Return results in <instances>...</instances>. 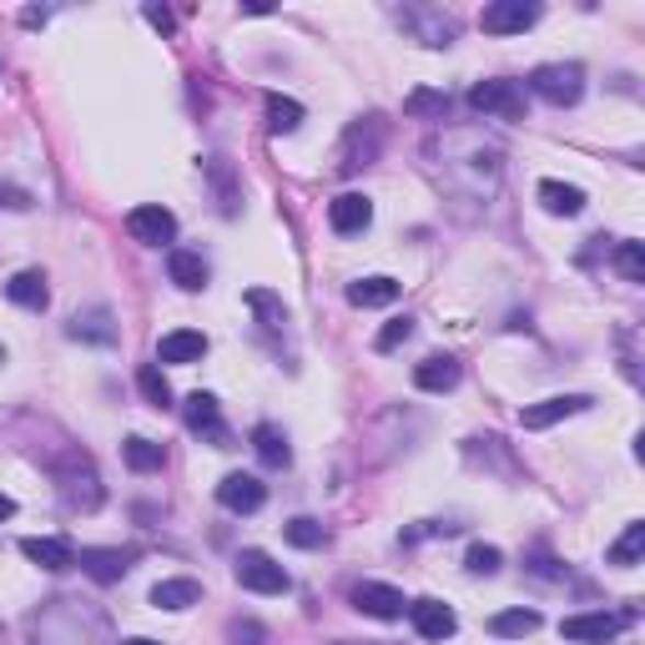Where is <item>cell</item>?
Wrapping results in <instances>:
<instances>
[{
	"label": "cell",
	"mask_w": 645,
	"mask_h": 645,
	"mask_svg": "<svg viewBox=\"0 0 645 645\" xmlns=\"http://www.w3.org/2000/svg\"><path fill=\"white\" fill-rule=\"evenodd\" d=\"M25 635H31V645H106L112 621L91 600L56 596L25 621Z\"/></svg>",
	"instance_id": "obj_1"
},
{
	"label": "cell",
	"mask_w": 645,
	"mask_h": 645,
	"mask_svg": "<svg viewBox=\"0 0 645 645\" xmlns=\"http://www.w3.org/2000/svg\"><path fill=\"white\" fill-rule=\"evenodd\" d=\"M469 157H460L454 151V142L449 137H434L429 142V161H434V172L439 182H454V177H474V192H479V202L495 197V186H499V172H505V151L495 147V142H484L479 132H469Z\"/></svg>",
	"instance_id": "obj_2"
},
{
	"label": "cell",
	"mask_w": 645,
	"mask_h": 645,
	"mask_svg": "<svg viewBox=\"0 0 645 645\" xmlns=\"http://www.w3.org/2000/svg\"><path fill=\"white\" fill-rule=\"evenodd\" d=\"M50 479H56L66 505L81 509V514H91V509L101 505V474H97V464H91V454H81V449H71L66 460H56Z\"/></svg>",
	"instance_id": "obj_3"
},
{
	"label": "cell",
	"mask_w": 645,
	"mask_h": 645,
	"mask_svg": "<svg viewBox=\"0 0 645 645\" xmlns=\"http://www.w3.org/2000/svg\"><path fill=\"white\" fill-rule=\"evenodd\" d=\"M384 137H388L384 116H359V122L343 132V147H338V172L353 177V172H363V167H373V161H378V151H384Z\"/></svg>",
	"instance_id": "obj_4"
},
{
	"label": "cell",
	"mask_w": 645,
	"mask_h": 645,
	"mask_svg": "<svg viewBox=\"0 0 645 645\" xmlns=\"http://www.w3.org/2000/svg\"><path fill=\"white\" fill-rule=\"evenodd\" d=\"M530 91L550 106H575L585 97V66L580 61H550L530 71Z\"/></svg>",
	"instance_id": "obj_5"
},
{
	"label": "cell",
	"mask_w": 645,
	"mask_h": 645,
	"mask_svg": "<svg viewBox=\"0 0 645 645\" xmlns=\"http://www.w3.org/2000/svg\"><path fill=\"white\" fill-rule=\"evenodd\" d=\"M233 575H237V585L242 590H252V596H287L293 590V580H287V570L278 565L268 550H242L237 555V565H233Z\"/></svg>",
	"instance_id": "obj_6"
},
{
	"label": "cell",
	"mask_w": 645,
	"mask_h": 645,
	"mask_svg": "<svg viewBox=\"0 0 645 645\" xmlns=\"http://www.w3.org/2000/svg\"><path fill=\"white\" fill-rule=\"evenodd\" d=\"M631 621H635V610H621V615H610V610H585V615H570V621L559 625V635H565V641H580V645H610Z\"/></svg>",
	"instance_id": "obj_7"
},
{
	"label": "cell",
	"mask_w": 645,
	"mask_h": 645,
	"mask_svg": "<svg viewBox=\"0 0 645 645\" xmlns=\"http://www.w3.org/2000/svg\"><path fill=\"white\" fill-rule=\"evenodd\" d=\"M469 106H474V112H484V116H505V122H520L530 101H524L520 81H505V76H495V81H479V87L469 91Z\"/></svg>",
	"instance_id": "obj_8"
},
{
	"label": "cell",
	"mask_w": 645,
	"mask_h": 645,
	"mask_svg": "<svg viewBox=\"0 0 645 645\" xmlns=\"http://www.w3.org/2000/svg\"><path fill=\"white\" fill-rule=\"evenodd\" d=\"M348 606L359 610V615H373V621H398L409 610V600H404V590H394L384 580H363L348 590Z\"/></svg>",
	"instance_id": "obj_9"
},
{
	"label": "cell",
	"mask_w": 645,
	"mask_h": 645,
	"mask_svg": "<svg viewBox=\"0 0 645 645\" xmlns=\"http://www.w3.org/2000/svg\"><path fill=\"white\" fill-rule=\"evenodd\" d=\"M182 414H186V429L202 439V444H217L223 449L227 444V423H223V404L212 394H186V404H182Z\"/></svg>",
	"instance_id": "obj_10"
},
{
	"label": "cell",
	"mask_w": 645,
	"mask_h": 645,
	"mask_svg": "<svg viewBox=\"0 0 645 645\" xmlns=\"http://www.w3.org/2000/svg\"><path fill=\"white\" fill-rule=\"evenodd\" d=\"M534 21H540V5H534V0H495V5H484V15H479V25L489 36H520Z\"/></svg>",
	"instance_id": "obj_11"
},
{
	"label": "cell",
	"mask_w": 645,
	"mask_h": 645,
	"mask_svg": "<svg viewBox=\"0 0 645 645\" xmlns=\"http://www.w3.org/2000/svg\"><path fill=\"white\" fill-rule=\"evenodd\" d=\"M126 233L137 237V242H147V248H167L177 237V217L161 207V202H147V207L126 212Z\"/></svg>",
	"instance_id": "obj_12"
},
{
	"label": "cell",
	"mask_w": 645,
	"mask_h": 645,
	"mask_svg": "<svg viewBox=\"0 0 645 645\" xmlns=\"http://www.w3.org/2000/svg\"><path fill=\"white\" fill-rule=\"evenodd\" d=\"M596 409V398L590 394H555V398H540V404H530V409L520 414L524 429H550V423L559 419H575V414Z\"/></svg>",
	"instance_id": "obj_13"
},
{
	"label": "cell",
	"mask_w": 645,
	"mask_h": 645,
	"mask_svg": "<svg viewBox=\"0 0 645 645\" xmlns=\"http://www.w3.org/2000/svg\"><path fill=\"white\" fill-rule=\"evenodd\" d=\"M262 499H268V484L258 479V474H227L223 484H217V505L233 509V514H258Z\"/></svg>",
	"instance_id": "obj_14"
},
{
	"label": "cell",
	"mask_w": 645,
	"mask_h": 645,
	"mask_svg": "<svg viewBox=\"0 0 645 645\" xmlns=\"http://www.w3.org/2000/svg\"><path fill=\"white\" fill-rule=\"evenodd\" d=\"M398 21L409 25L414 36L423 41V46H454V36H460V21L454 15H444V11H423V5H409V11L398 15Z\"/></svg>",
	"instance_id": "obj_15"
},
{
	"label": "cell",
	"mask_w": 645,
	"mask_h": 645,
	"mask_svg": "<svg viewBox=\"0 0 645 645\" xmlns=\"http://www.w3.org/2000/svg\"><path fill=\"white\" fill-rule=\"evenodd\" d=\"M409 621H414V631H419V641H449V635L460 631V615H454L444 600H414Z\"/></svg>",
	"instance_id": "obj_16"
},
{
	"label": "cell",
	"mask_w": 645,
	"mask_h": 645,
	"mask_svg": "<svg viewBox=\"0 0 645 645\" xmlns=\"http://www.w3.org/2000/svg\"><path fill=\"white\" fill-rule=\"evenodd\" d=\"M132 559H137V550H101V545H91V550H81L76 555V565L91 575L97 585H116L126 570H132Z\"/></svg>",
	"instance_id": "obj_17"
},
{
	"label": "cell",
	"mask_w": 645,
	"mask_h": 645,
	"mask_svg": "<svg viewBox=\"0 0 645 645\" xmlns=\"http://www.w3.org/2000/svg\"><path fill=\"white\" fill-rule=\"evenodd\" d=\"M21 555L31 559V565H41V570L61 575L76 565V550L66 545V540H50V534H31V540H21Z\"/></svg>",
	"instance_id": "obj_18"
},
{
	"label": "cell",
	"mask_w": 645,
	"mask_h": 645,
	"mask_svg": "<svg viewBox=\"0 0 645 645\" xmlns=\"http://www.w3.org/2000/svg\"><path fill=\"white\" fill-rule=\"evenodd\" d=\"M328 223H333V233H343V237L363 233V227L373 223V202L363 197V192H343V197L328 202Z\"/></svg>",
	"instance_id": "obj_19"
},
{
	"label": "cell",
	"mask_w": 645,
	"mask_h": 645,
	"mask_svg": "<svg viewBox=\"0 0 645 645\" xmlns=\"http://www.w3.org/2000/svg\"><path fill=\"white\" fill-rule=\"evenodd\" d=\"M5 298L15 303V308H31V313H41L50 303V287H46V273L41 268H21V273L5 283Z\"/></svg>",
	"instance_id": "obj_20"
},
{
	"label": "cell",
	"mask_w": 645,
	"mask_h": 645,
	"mask_svg": "<svg viewBox=\"0 0 645 645\" xmlns=\"http://www.w3.org/2000/svg\"><path fill=\"white\" fill-rule=\"evenodd\" d=\"M202 353H207V338L197 328H177L157 343V363H202Z\"/></svg>",
	"instance_id": "obj_21"
},
{
	"label": "cell",
	"mask_w": 645,
	"mask_h": 645,
	"mask_svg": "<svg viewBox=\"0 0 645 645\" xmlns=\"http://www.w3.org/2000/svg\"><path fill=\"white\" fill-rule=\"evenodd\" d=\"M414 384H419L423 394H449V388L460 384V359H449V353L423 359L419 369H414Z\"/></svg>",
	"instance_id": "obj_22"
},
{
	"label": "cell",
	"mask_w": 645,
	"mask_h": 645,
	"mask_svg": "<svg viewBox=\"0 0 645 645\" xmlns=\"http://www.w3.org/2000/svg\"><path fill=\"white\" fill-rule=\"evenodd\" d=\"M66 333L76 338V343H116V322H112V308H87V313H76L71 328Z\"/></svg>",
	"instance_id": "obj_23"
},
{
	"label": "cell",
	"mask_w": 645,
	"mask_h": 645,
	"mask_svg": "<svg viewBox=\"0 0 645 645\" xmlns=\"http://www.w3.org/2000/svg\"><path fill=\"white\" fill-rule=\"evenodd\" d=\"M167 273H172V283L182 287V293H202V287H207V262H202L197 252H186V248L167 252Z\"/></svg>",
	"instance_id": "obj_24"
},
{
	"label": "cell",
	"mask_w": 645,
	"mask_h": 645,
	"mask_svg": "<svg viewBox=\"0 0 645 645\" xmlns=\"http://www.w3.org/2000/svg\"><path fill=\"white\" fill-rule=\"evenodd\" d=\"M540 207L550 217H580L585 212V192L570 182H540Z\"/></svg>",
	"instance_id": "obj_25"
},
{
	"label": "cell",
	"mask_w": 645,
	"mask_h": 645,
	"mask_svg": "<svg viewBox=\"0 0 645 645\" xmlns=\"http://www.w3.org/2000/svg\"><path fill=\"white\" fill-rule=\"evenodd\" d=\"M394 298H398L394 278H359V283H348V303L353 308H388Z\"/></svg>",
	"instance_id": "obj_26"
},
{
	"label": "cell",
	"mask_w": 645,
	"mask_h": 645,
	"mask_svg": "<svg viewBox=\"0 0 645 645\" xmlns=\"http://www.w3.org/2000/svg\"><path fill=\"white\" fill-rule=\"evenodd\" d=\"M252 449H258V460L268 464V469H283V464L293 460V449H287V434L278 429V423H258V429H252Z\"/></svg>",
	"instance_id": "obj_27"
},
{
	"label": "cell",
	"mask_w": 645,
	"mask_h": 645,
	"mask_svg": "<svg viewBox=\"0 0 645 645\" xmlns=\"http://www.w3.org/2000/svg\"><path fill=\"white\" fill-rule=\"evenodd\" d=\"M202 600V585L197 580H157L151 585V606L157 610H186Z\"/></svg>",
	"instance_id": "obj_28"
},
{
	"label": "cell",
	"mask_w": 645,
	"mask_h": 645,
	"mask_svg": "<svg viewBox=\"0 0 645 645\" xmlns=\"http://www.w3.org/2000/svg\"><path fill=\"white\" fill-rule=\"evenodd\" d=\"M489 631L495 635H505V641H524V635H534L540 631V610H499L495 621H489Z\"/></svg>",
	"instance_id": "obj_29"
},
{
	"label": "cell",
	"mask_w": 645,
	"mask_h": 645,
	"mask_svg": "<svg viewBox=\"0 0 645 645\" xmlns=\"http://www.w3.org/2000/svg\"><path fill=\"white\" fill-rule=\"evenodd\" d=\"M303 126V101L293 97H268V132H278V137H287V132H298Z\"/></svg>",
	"instance_id": "obj_30"
},
{
	"label": "cell",
	"mask_w": 645,
	"mask_h": 645,
	"mask_svg": "<svg viewBox=\"0 0 645 645\" xmlns=\"http://www.w3.org/2000/svg\"><path fill=\"white\" fill-rule=\"evenodd\" d=\"M404 112L419 116V122H444V116H449V91H429V87H419L409 101H404Z\"/></svg>",
	"instance_id": "obj_31"
},
{
	"label": "cell",
	"mask_w": 645,
	"mask_h": 645,
	"mask_svg": "<svg viewBox=\"0 0 645 645\" xmlns=\"http://www.w3.org/2000/svg\"><path fill=\"white\" fill-rule=\"evenodd\" d=\"M641 555H645V524H625V534L610 545V565H621V570H631V565H641Z\"/></svg>",
	"instance_id": "obj_32"
},
{
	"label": "cell",
	"mask_w": 645,
	"mask_h": 645,
	"mask_svg": "<svg viewBox=\"0 0 645 645\" xmlns=\"http://www.w3.org/2000/svg\"><path fill=\"white\" fill-rule=\"evenodd\" d=\"M122 454H126V464H132L137 474H151V469H161V464H167V449L151 444V439H142V434H137V439H126Z\"/></svg>",
	"instance_id": "obj_33"
},
{
	"label": "cell",
	"mask_w": 645,
	"mask_h": 645,
	"mask_svg": "<svg viewBox=\"0 0 645 645\" xmlns=\"http://www.w3.org/2000/svg\"><path fill=\"white\" fill-rule=\"evenodd\" d=\"M283 534H287V545H298V550H322V545H328V530H322L318 520H308V514L287 520Z\"/></svg>",
	"instance_id": "obj_34"
},
{
	"label": "cell",
	"mask_w": 645,
	"mask_h": 645,
	"mask_svg": "<svg viewBox=\"0 0 645 645\" xmlns=\"http://www.w3.org/2000/svg\"><path fill=\"white\" fill-rule=\"evenodd\" d=\"M137 388L147 394L151 409H172V384H167V373H161L157 363H147V369L137 373Z\"/></svg>",
	"instance_id": "obj_35"
},
{
	"label": "cell",
	"mask_w": 645,
	"mask_h": 645,
	"mask_svg": "<svg viewBox=\"0 0 645 645\" xmlns=\"http://www.w3.org/2000/svg\"><path fill=\"white\" fill-rule=\"evenodd\" d=\"M615 268H621L631 283H645V252H641V242H621V248H615Z\"/></svg>",
	"instance_id": "obj_36"
},
{
	"label": "cell",
	"mask_w": 645,
	"mask_h": 645,
	"mask_svg": "<svg viewBox=\"0 0 645 645\" xmlns=\"http://www.w3.org/2000/svg\"><path fill=\"white\" fill-rule=\"evenodd\" d=\"M464 565H469V575H495L499 565H505V555H499L495 545H469V555H464Z\"/></svg>",
	"instance_id": "obj_37"
},
{
	"label": "cell",
	"mask_w": 645,
	"mask_h": 645,
	"mask_svg": "<svg viewBox=\"0 0 645 645\" xmlns=\"http://www.w3.org/2000/svg\"><path fill=\"white\" fill-rule=\"evenodd\" d=\"M409 338H414V318H394L384 333H378V343H373V348H378V353H394V348L409 343Z\"/></svg>",
	"instance_id": "obj_38"
},
{
	"label": "cell",
	"mask_w": 645,
	"mask_h": 645,
	"mask_svg": "<svg viewBox=\"0 0 645 645\" xmlns=\"http://www.w3.org/2000/svg\"><path fill=\"white\" fill-rule=\"evenodd\" d=\"M31 207H36V197H31L25 186L0 182V212H31Z\"/></svg>",
	"instance_id": "obj_39"
},
{
	"label": "cell",
	"mask_w": 645,
	"mask_h": 645,
	"mask_svg": "<svg viewBox=\"0 0 645 645\" xmlns=\"http://www.w3.org/2000/svg\"><path fill=\"white\" fill-rule=\"evenodd\" d=\"M227 641H233V645H262V641H268V631H262L258 621H233V625H227Z\"/></svg>",
	"instance_id": "obj_40"
},
{
	"label": "cell",
	"mask_w": 645,
	"mask_h": 645,
	"mask_svg": "<svg viewBox=\"0 0 645 645\" xmlns=\"http://www.w3.org/2000/svg\"><path fill=\"white\" fill-rule=\"evenodd\" d=\"M142 15H147V21H151V25H157L161 36H172V31H177V15H172V11H167V5H147V11H142Z\"/></svg>",
	"instance_id": "obj_41"
},
{
	"label": "cell",
	"mask_w": 645,
	"mask_h": 645,
	"mask_svg": "<svg viewBox=\"0 0 645 645\" xmlns=\"http://www.w3.org/2000/svg\"><path fill=\"white\" fill-rule=\"evenodd\" d=\"M21 25H46V11H36V5H25V11H21Z\"/></svg>",
	"instance_id": "obj_42"
},
{
	"label": "cell",
	"mask_w": 645,
	"mask_h": 645,
	"mask_svg": "<svg viewBox=\"0 0 645 645\" xmlns=\"http://www.w3.org/2000/svg\"><path fill=\"white\" fill-rule=\"evenodd\" d=\"M11 514H15V499H11V495H0V524L11 520Z\"/></svg>",
	"instance_id": "obj_43"
},
{
	"label": "cell",
	"mask_w": 645,
	"mask_h": 645,
	"mask_svg": "<svg viewBox=\"0 0 645 645\" xmlns=\"http://www.w3.org/2000/svg\"><path fill=\"white\" fill-rule=\"evenodd\" d=\"M126 645H157V641H147V635H132V641H126Z\"/></svg>",
	"instance_id": "obj_44"
},
{
	"label": "cell",
	"mask_w": 645,
	"mask_h": 645,
	"mask_svg": "<svg viewBox=\"0 0 645 645\" xmlns=\"http://www.w3.org/2000/svg\"><path fill=\"white\" fill-rule=\"evenodd\" d=\"M0 363H5V348H0Z\"/></svg>",
	"instance_id": "obj_45"
}]
</instances>
